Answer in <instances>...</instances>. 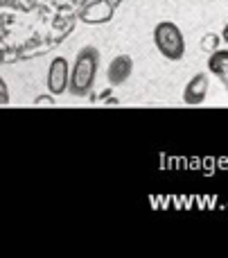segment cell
Segmentation results:
<instances>
[{
  "label": "cell",
  "mask_w": 228,
  "mask_h": 258,
  "mask_svg": "<svg viewBox=\"0 0 228 258\" xmlns=\"http://www.w3.org/2000/svg\"><path fill=\"white\" fill-rule=\"evenodd\" d=\"M97 68H99V50L93 48V45H84V48L77 52L70 77H68V89H70V93L77 95V98L88 95L95 86Z\"/></svg>",
  "instance_id": "6da1fadb"
},
{
  "label": "cell",
  "mask_w": 228,
  "mask_h": 258,
  "mask_svg": "<svg viewBox=\"0 0 228 258\" xmlns=\"http://www.w3.org/2000/svg\"><path fill=\"white\" fill-rule=\"evenodd\" d=\"M154 45L170 61H181L185 57V36L172 21H161L154 27Z\"/></svg>",
  "instance_id": "7a4b0ae2"
},
{
  "label": "cell",
  "mask_w": 228,
  "mask_h": 258,
  "mask_svg": "<svg viewBox=\"0 0 228 258\" xmlns=\"http://www.w3.org/2000/svg\"><path fill=\"white\" fill-rule=\"evenodd\" d=\"M68 77H70V63L66 57H54L48 66V91L50 95H61L68 91Z\"/></svg>",
  "instance_id": "3957f363"
},
{
  "label": "cell",
  "mask_w": 228,
  "mask_h": 258,
  "mask_svg": "<svg viewBox=\"0 0 228 258\" xmlns=\"http://www.w3.org/2000/svg\"><path fill=\"white\" fill-rule=\"evenodd\" d=\"M113 12H116L113 0H90L81 9V21L88 25H102V23L111 21Z\"/></svg>",
  "instance_id": "277c9868"
},
{
  "label": "cell",
  "mask_w": 228,
  "mask_h": 258,
  "mask_svg": "<svg viewBox=\"0 0 228 258\" xmlns=\"http://www.w3.org/2000/svg\"><path fill=\"white\" fill-rule=\"evenodd\" d=\"M208 86H210V80H208L206 73H197V75L185 84L183 102L188 104V107H199V104H203L206 102V95H208Z\"/></svg>",
  "instance_id": "5b68a950"
},
{
  "label": "cell",
  "mask_w": 228,
  "mask_h": 258,
  "mask_svg": "<svg viewBox=\"0 0 228 258\" xmlns=\"http://www.w3.org/2000/svg\"><path fill=\"white\" fill-rule=\"evenodd\" d=\"M131 73H134V59L129 54H118L106 71V80L111 86H122L125 82H129Z\"/></svg>",
  "instance_id": "8992f818"
},
{
  "label": "cell",
  "mask_w": 228,
  "mask_h": 258,
  "mask_svg": "<svg viewBox=\"0 0 228 258\" xmlns=\"http://www.w3.org/2000/svg\"><path fill=\"white\" fill-rule=\"evenodd\" d=\"M208 71L221 82V86L228 91V50H215L208 59Z\"/></svg>",
  "instance_id": "52a82bcc"
},
{
  "label": "cell",
  "mask_w": 228,
  "mask_h": 258,
  "mask_svg": "<svg viewBox=\"0 0 228 258\" xmlns=\"http://www.w3.org/2000/svg\"><path fill=\"white\" fill-rule=\"evenodd\" d=\"M9 102V89L5 84V80L0 77V104H7Z\"/></svg>",
  "instance_id": "ba28073f"
},
{
  "label": "cell",
  "mask_w": 228,
  "mask_h": 258,
  "mask_svg": "<svg viewBox=\"0 0 228 258\" xmlns=\"http://www.w3.org/2000/svg\"><path fill=\"white\" fill-rule=\"evenodd\" d=\"M34 104H54V100H52V95H50V98H39Z\"/></svg>",
  "instance_id": "9c48e42d"
},
{
  "label": "cell",
  "mask_w": 228,
  "mask_h": 258,
  "mask_svg": "<svg viewBox=\"0 0 228 258\" xmlns=\"http://www.w3.org/2000/svg\"><path fill=\"white\" fill-rule=\"evenodd\" d=\"M221 39H224V43H228V23H226L224 32H221Z\"/></svg>",
  "instance_id": "30bf717a"
}]
</instances>
